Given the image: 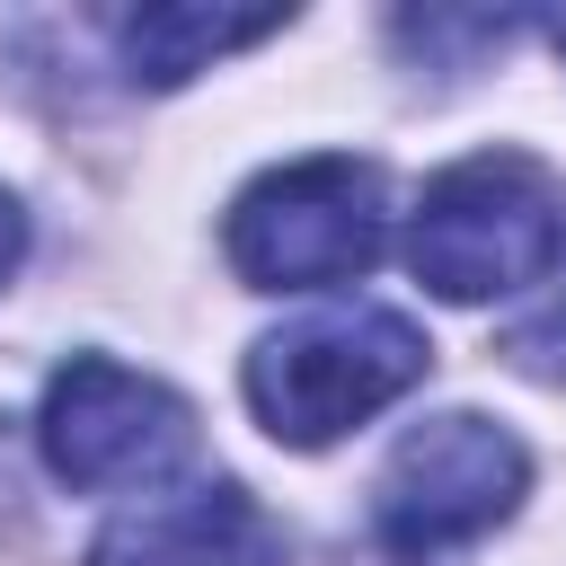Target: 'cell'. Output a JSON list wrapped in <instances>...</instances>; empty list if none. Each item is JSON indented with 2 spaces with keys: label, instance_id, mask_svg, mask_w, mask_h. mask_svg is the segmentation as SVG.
Listing matches in <instances>:
<instances>
[{
  "label": "cell",
  "instance_id": "cell-1",
  "mask_svg": "<svg viewBox=\"0 0 566 566\" xmlns=\"http://www.w3.org/2000/svg\"><path fill=\"white\" fill-rule=\"evenodd\" d=\"M557 256H566V195L522 150H478V159L442 168L416 203V230H407V265L442 301L522 292Z\"/></svg>",
  "mask_w": 566,
  "mask_h": 566
},
{
  "label": "cell",
  "instance_id": "cell-2",
  "mask_svg": "<svg viewBox=\"0 0 566 566\" xmlns=\"http://www.w3.org/2000/svg\"><path fill=\"white\" fill-rule=\"evenodd\" d=\"M433 345L398 310H327L310 327H283L248 354V407L274 442H336L345 424L380 416L398 389H416Z\"/></svg>",
  "mask_w": 566,
  "mask_h": 566
},
{
  "label": "cell",
  "instance_id": "cell-3",
  "mask_svg": "<svg viewBox=\"0 0 566 566\" xmlns=\"http://www.w3.org/2000/svg\"><path fill=\"white\" fill-rule=\"evenodd\" d=\"M380 256V177L363 159H292L230 203V265L256 292L354 283Z\"/></svg>",
  "mask_w": 566,
  "mask_h": 566
},
{
  "label": "cell",
  "instance_id": "cell-4",
  "mask_svg": "<svg viewBox=\"0 0 566 566\" xmlns=\"http://www.w3.org/2000/svg\"><path fill=\"white\" fill-rule=\"evenodd\" d=\"M531 486V460L504 424L486 416H433L416 424L389 469H380V495H371V531L389 557H442V548H469L478 531H495Z\"/></svg>",
  "mask_w": 566,
  "mask_h": 566
},
{
  "label": "cell",
  "instance_id": "cell-5",
  "mask_svg": "<svg viewBox=\"0 0 566 566\" xmlns=\"http://www.w3.org/2000/svg\"><path fill=\"white\" fill-rule=\"evenodd\" d=\"M44 460L62 486H88V495H115V486H159L186 469L195 451V416L177 389L106 363V354H71L44 389Z\"/></svg>",
  "mask_w": 566,
  "mask_h": 566
},
{
  "label": "cell",
  "instance_id": "cell-6",
  "mask_svg": "<svg viewBox=\"0 0 566 566\" xmlns=\"http://www.w3.org/2000/svg\"><path fill=\"white\" fill-rule=\"evenodd\" d=\"M88 566H283V531L239 486H186L115 513Z\"/></svg>",
  "mask_w": 566,
  "mask_h": 566
},
{
  "label": "cell",
  "instance_id": "cell-7",
  "mask_svg": "<svg viewBox=\"0 0 566 566\" xmlns=\"http://www.w3.org/2000/svg\"><path fill=\"white\" fill-rule=\"evenodd\" d=\"M265 35H283V9H133V18H115V53L142 88H177Z\"/></svg>",
  "mask_w": 566,
  "mask_h": 566
},
{
  "label": "cell",
  "instance_id": "cell-8",
  "mask_svg": "<svg viewBox=\"0 0 566 566\" xmlns=\"http://www.w3.org/2000/svg\"><path fill=\"white\" fill-rule=\"evenodd\" d=\"M504 354H513L531 380H566V283H557V292H548V301L504 336Z\"/></svg>",
  "mask_w": 566,
  "mask_h": 566
},
{
  "label": "cell",
  "instance_id": "cell-9",
  "mask_svg": "<svg viewBox=\"0 0 566 566\" xmlns=\"http://www.w3.org/2000/svg\"><path fill=\"white\" fill-rule=\"evenodd\" d=\"M18 248H27V221H18V203L0 195V283H9V265H18Z\"/></svg>",
  "mask_w": 566,
  "mask_h": 566
},
{
  "label": "cell",
  "instance_id": "cell-10",
  "mask_svg": "<svg viewBox=\"0 0 566 566\" xmlns=\"http://www.w3.org/2000/svg\"><path fill=\"white\" fill-rule=\"evenodd\" d=\"M539 27H548V44H557V53H566V18H539Z\"/></svg>",
  "mask_w": 566,
  "mask_h": 566
}]
</instances>
